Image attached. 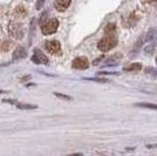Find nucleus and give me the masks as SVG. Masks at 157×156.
<instances>
[{"mask_svg":"<svg viewBox=\"0 0 157 156\" xmlns=\"http://www.w3.org/2000/svg\"><path fill=\"white\" fill-rule=\"evenodd\" d=\"M115 31V25L114 24H108L105 28V32L107 35H113V32Z\"/></svg>","mask_w":157,"mask_h":156,"instance_id":"obj_13","label":"nucleus"},{"mask_svg":"<svg viewBox=\"0 0 157 156\" xmlns=\"http://www.w3.org/2000/svg\"><path fill=\"white\" fill-rule=\"evenodd\" d=\"M136 107H142V108H149V109H155L157 111V104L156 103H136Z\"/></svg>","mask_w":157,"mask_h":156,"instance_id":"obj_11","label":"nucleus"},{"mask_svg":"<svg viewBox=\"0 0 157 156\" xmlns=\"http://www.w3.org/2000/svg\"><path fill=\"white\" fill-rule=\"evenodd\" d=\"M46 15H47V12H44V13L41 14V19H40V24H41V25L44 24V20L46 18Z\"/></svg>","mask_w":157,"mask_h":156,"instance_id":"obj_20","label":"nucleus"},{"mask_svg":"<svg viewBox=\"0 0 157 156\" xmlns=\"http://www.w3.org/2000/svg\"><path fill=\"white\" fill-rule=\"evenodd\" d=\"M26 57H27V52L24 47H19V48H17V49L13 52L14 61H15V60H21V59L26 58Z\"/></svg>","mask_w":157,"mask_h":156,"instance_id":"obj_8","label":"nucleus"},{"mask_svg":"<svg viewBox=\"0 0 157 156\" xmlns=\"http://www.w3.org/2000/svg\"><path fill=\"white\" fill-rule=\"evenodd\" d=\"M120 59H121V55H120V53H117L116 55H114V57H111L110 59H108V60H107V62H105V65L109 66L111 62H116V61L120 60Z\"/></svg>","mask_w":157,"mask_h":156,"instance_id":"obj_14","label":"nucleus"},{"mask_svg":"<svg viewBox=\"0 0 157 156\" xmlns=\"http://www.w3.org/2000/svg\"><path fill=\"white\" fill-rule=\"evenodd\" d=\"M155 35H156V28H150L149 31H148V33H147V35H145V41H150V40H152L154 38H155Z\"/></svg>","mask_w":157,"mask_h":156,"instance_id":"obj_10","label":"nucleus"},{"mask_svg":"<svg viewBox=\"0 0 157 156\" xmlns=\"http://www.w3.org/2000/svg\"><path fill=\"white\" fill-rule=\"evenodd\" d=\"M32 61L38 64V65H47L48 64V58L40 49L35 48L34 49V55L32 57Z\"/></svg>","mask_w":157,"mask_h":156,"instance_id":"obj_4","label":"nucleus"},{"mask_svg":"<svg viewBox=\"0 0 157 156\" xmlns=\"http://www.w3.org/2000/svg\"><path fill=\"white\" fill-rule=\"evenodd\" d=\"M58 27H59V20L51 19L41 25V32L44 33L45 35H49V34H53V33L56 32Z\"/></svg>","mask_w":157,"mask_h":156,"instance_id":"obj_2","label":"nucleus"},{"mask_svg":"<svg viewBox=\"0 0 157 156\" xmlns=\"http://www.w3.org/2000/svg\"><path fill=\"white\" fill-rule=\"evenodd\" d=\"M154 49H155V47H154V46H151V47H147V48H145V52H147V53L152 52Z\"/></svg>","mask_w":157,"mask_h":156,"instance_id":"obj_21","label":"nucleus"},{"mask_svg":"<svg viewBox=\"0 0 157 156\" xmlns=\"http://www.w3.org/2000/svg\"><path fill=\"white\" fill-rule=\"evenodd\" d=\"M145 72H147V73H149V74H154V75H156L157 76V71L156 69H154V68H147Z\"/></svg>","mask_w":157,"mask_h":156,"instance_id":"obj_18","label":"nucleus"},{"mask_svg":"<svg viewBox=\"0 0 157 156\" xmlns=\"http://www.w3.org/2000/svg\"><path fill=\"white\" fill-rule=\"evenodd\" d=\"M72 2V0H56L55 1V8L59 11V12H65L66 10L69 7Z\"/></svg>","mask_w":157,"mask_h":156,"instance_id":"obj_6","label":"nucleus"},{"mask_svg":"<svg viewBox=\"0 0 157 156\" xmlns=\"http://www.w3.org/2000/svg\"><path fill=\"white\" fill-rule=\"evenodd\" d=\"M8 31H10V33L13 35L14 38H22V34L24 33H19V31H22V28H21L20 25H14V24H12L11 26L8 27Z\"/></svg>","mask_w":157,"mask_h":156,"instance_id":"obj_7","label":"nucleus"},{"mask_svg":"<svg viewBox=\"0 0 157 156\" xmlns=\"http://www.w3.org/2000/svg\"><path fill=\"white\" fill-rule=\"evenodd\" d=\"M116 44H117V40H116L115 37H113V35H107L103 39H101L98 41V48L101 52H108V51L113 49V48L116 46Z\"/></svg>","mask_w":157,"mask_h":156,"instance_id":"obj_1","label":"nucleus"},{"mask_svg":"<svg viewBox=\"0 0 157 156\" xmlns=\"http://www.w3.org/2000/svg\"><path fill=\"white\" fill-rule=\"evenodd\" d=\"M45 47H46L47 52L53 54V55H56L60 54L61 52V45L58 40H49L45 42Z\"/></svg>","mask_w":157,"mask_h":156,"instance_id":"obj_3","label":"nucleus"},{"mask_svg":"<svg viewBox=\"0 0 157 156\" xmlns=\"http://www.w3.org/2000/svg\"><path fill=\"white\" fill-rule=\"evenodd\" d=\"M86 80H89V81H98V82H108L107 79H102V78H86Z\"/></svg>","mask_w":157,"mask_h":156,"instance_id":"obj_16","label":"nucleus"},{"mask_svg":"<svg viewBox=\"0 0 157 156\" xmlns=\"http://www.w3.org/2000/svg\"><path fill=\"white\" fill-rule=\"evenodd\" d=\"M72 66L73 68H75V69H87L89 67V61L85 57H80V58H76L73 60Z\"/></svg>","mask_w":157,"mask_h":156,"instance_id":"obj_5","label":"nucleus"},{"mask_svg":"<svg viewBox=\"0 0 157 156\" xmlns=\"http://www.w3.org/2000/svg\"><path fill=\"white\" fill-rule=\"evenodd\" d=\"M17 107L19 109H35L36 108L35 104H29V103H18Z\"/></svg>","mask_w":157,"mask_h":156,"instance_id":"obj_12","label":"nucleus"},{"mask_svg":"<svg viewBox=\"0 0 157 156\" xmlns=\"http://www.w3.org/2000/svg\"><path fill=\"white\" fill-rule=\"evenodd\" d=\"M44 4H45V0H38V2H36V10H41L44 7Z\"/></svg>","mask_w":157,"mask_h":156,"instance_id":"obj_17","label":"nucleus"},{"mask_svg":"<svg viewBox=\"0 0 157 156\" xmlns=\"http://www.w3.org/2000/svg\"><path fill=\"white\" fill-rule=\"evenodd\" d=\"M2 101L6 103H14V100H2Z\"/></svg>","mask_w":157,"mask_h":156,"instance_id":"obj_23","label":"nucleus"},{"mask_svg":"<svg viewBox=\"0 0 157 156\" xmlns=\"http://www.w3.org/2000/svg\"><path fill=\"white\" fill-rule=\"evenodd\" d=\"M31 78H32L31 75H26V76H24V78H22V81H25V80H29Z\"/></svg>","mask_w":157,"mask_h":156,"instance_id":"obj_24","label":"nucleus"},{"mask_svg":"<svg viewBox=\"0 0 157 156\" xmlns=\"http://www.w3.org/2000/svg\"><path fill=\"white\" fill-rule=\"evenodd\" d=\"M147 148H149V149H154V148H157V144H148V146H147Z\"/></svg>","mask_w":157,"mask_h":156,"instance_id":"obj_22","label":"nucleus"},{"mask_svg":"<svg viewBox=\"0 0 157 156\" xmlns=\"http://www.w3.org/2000/svg\"><path fill=\"white\" fill-rule=\"evenodd\" d=\"M54 95H55L56 98L63 99V100H68V101H72V100H73L72 96H69V95H66V94H61V93H54Z\"/></svg>","mask_w":157,"mask_h":156,"instance_id":"obj_15","label":"nucleus"},{"mask_svg":"<svg viewBox=\"0 0 157 156\" xmlns=\"http://www.w3.org/2000/svg\"><path fill=\"white\" fill-rule=\"evenodd\" d=\"M148 1H149V2H156L157 0H148Z\"/></svg>","mask_w":157,"mask_h":156,"instance_id":"obj_25","label":"nucleus"},{"mask_svg":"<svg viewBox=\"0 0 157 156\" xmlns=\"http://www.w3.org/2000/svg\"><path fill=\"white\" fill-rule=\"evenodd\" d=\"M142 69V65L141 64H131L130 66H128V67H124L123 68V71L124 72H134V71H141Z\"/></svg>","mask_w":157,"mask_h":156,"instance_id":"obj_9","label":"nucleus"},{"mask_svg":"<svg viewBox=\"0 0 157 156\" xmlns=\"http://www.w3.org/2000/svg\"><path fill=\"white\" fill-rule=\"evenodd\" d=\"M102 60H103V55H102V57H100V58H98L96 60H94V61H93V65H98V62H100V61H102Z\"/></svg>","mask_w":157,"mask_h":156,"instance_id":"obj_19","label":"nucleus"}]
</instances>
